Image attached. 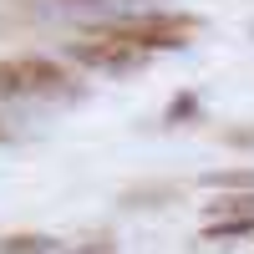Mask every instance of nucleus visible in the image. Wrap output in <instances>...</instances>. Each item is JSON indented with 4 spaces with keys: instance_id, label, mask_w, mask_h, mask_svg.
Instances as JSON below:
<instances>
[{
    "instance_id": "obj_1",
    "label": "nucleus",
    "mask_w": 254,
    "mask_h": 254,
    "mask_svg": "<svg viewBox=\"0 0 254 254\" xmlns=\"http://www.w3.org/2000/svg\"><path fill=\"white\" fill-rule=\"evenodd\" d=\"M193 31H198L193 15H137V20H117V26H107L102 36L127 41V46H137V51H178V46H188Z\"/></svg>"
},
{
    "instance_id": "obj_3",
    "label": "nucleus",
    "mask_w": 254,
    "mask_h": 254,
    "mask_svg": "<svg viewBox=\"0 0 254 254\" xmlns=\"http://www.w3.org/2000/svg\"><path fill=\"white\" fill-rule=\"evenodd\" d=\"M71 61H81V66H97V71H137L147 51L127 46V41H112V36H87V41H71L66 46Z\"/></svg>"
},
{
    "instance_id": "obj_7",
    "label": "nucleus",
    "mask_w": 254,
    "mask_h": 254,
    "mask_svg": "<svg viewBox=\"0 0 254 254\" xmlns=\"http://www.w3.org/2000/svg\"><path fill=\"white\" fill-rule=\"evenodd\" d=\"M229 142H234V147H254V127H229V132H224Z\"/></svg>"
},
{
    "instance_id": "obj_5",
    "label": "nucleus",
    "mask_w": 254,
    "mask_h": 254,
    "mask_svg": "<svg viewBox=\"0 0 254 254\" xmlns=\"http://www.w3.org/2000/svg\"><path fill=\"white\" fill-rule=\"evenodd\" d=\"M208 188H224V193H254V168H224V173H208Z\"/></svg>"
},
{
    "instance_id": "obj_4",
    "label": "nucleus",
    "mask_w": 254,
    "mask_h": 254,
    "mask_svg": "<svg viewBox=\"0 0 254 254\" xmlns=\"http://www.w3.org/2000/svg\"><path fill=\"white\" fill-rule=\"evenodd\" d=\"M0 254H56V239L51 234H5Z\"/></svg>"
},
{
    "instance_id": "obj_6",
    "label": "nucleus",
    "mask_w": 254,
    "mask_h": 254,
    "mask_svg": "<svg viewBox=\"0 0 254 254\" xmlns=\"http://www.w3.org/2000/svg\"><path fill=\"white\" fill-rule=\"evenodd\" d=\"M193 112H198V97H193V92H183L173 107H168V122H183V117H193Z\"/></svg>"
},
{
    "instance_id": "obj_2",
    "label": "nucleus",
    "mask_w": 254,
    "mask_h": 254,
    "mask_svg": "<svg viewBox=\"0 0 254 254\" xmlns=\"http://www.w3.org/2000/svg\"><path fill=\"white\" fill-rule=\"evenodd\" d=\"M66 71L46 56H15L0 61V97H41V92H66Z\"/></svg>"
}]
</instances>
